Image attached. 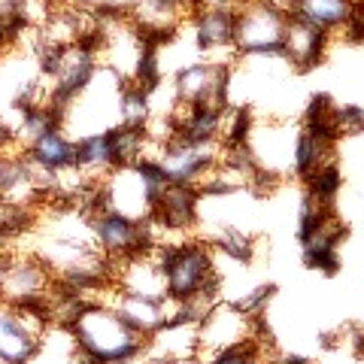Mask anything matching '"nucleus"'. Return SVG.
Instances as JSON below:
<instances>
[{
  "instance_id": "nucleus-11",
  "label": "nucleus",
  "mask_w": 364,
  "mask_h": 364,
  "mask_svg": "<svg viewBox=\"0 0 364 364\" xmlns=\"http://www.w3.org/2000/svg\"><path fill=\"white\" fill-rule=\"evenodd\" d=\"M358 9V0H294L291 16L334 37L355 21Z\"/></svg>"
},
{
  "instance_id": "nucleus-7",
  "label": "nucleus",
  "mask_w": 364,
  "mask_h": 364,
  "mask_svg": "<svg viewBox=\"0 0 364 364\" xmlns=\"http://www.w3.org/2000/svg\"><path fill=\"white\" fill-rule=\"evenodd\" d=\"M91 228H95V243L109 261H124L131 255H140L146 249H152V231L149 222H134L128 215L119 213H100L91 219Z\"/></svg>"
},
{
  "instance_id": "nucleus-8",
  "label": "nucleus",
  "mask_w": 364,
  "mask_h": 364,
  "mask_svg": "<svg viewBox=\"0 0 364 364\" xmlns=\"http://www.w3.org/2000/svg\"><path fill=\"white\" fill-rule=\"evenodd\" d=\"M112 306L124 322H128L136 334H143L146 340H149L152 334H158L161 328L170 322V313H167V298L158 301V298H146V294H134V291H124L119 286H109L104 301Z\"/></svg>"
},
{
  "instance_id": "nucleus-18",
  "label": "nucleus",
  "mask_w": 364,
  "mask_h": 364,
  "mask_svg": "<svg viewBox=\"0 0 364 364\" xmlns=\"http://www.w3.org/2000/svg\"><path fill=\"white\" fill-rule=\"evenodd\" d=\"M18 155H21V149H4V152H0V195H4L6 186H9V182H13V176H16Z\"/></svg>"
},
{
  "instance_id": "nucleus-16",
  "label": "nucleus",
  "mask_w": 364,
  "mask_h": 364,
  "mask_svg": "<svg viewBox=\"0 0 364 364\" xmlns=\"http://www.w3.org/2000/svg\"><path fill=\"white\" fill-rule=\"evenodd\" d=\"M334 131H337V140L364 131V112L358 107H334Z\"/></svg>"
},
{
  "instance_id": "nucleus-10",
  "label": "nucleus",
  "mask_w": 364,
  "mask_h": 364,
  "mask_svg": "<svg viewBox=\"0 0 364 364\" xmlns=\"http://www.w3.org/2000/svg\"><path fill=\"white\" fill-rule=\"evenodd\" d=\"M328 33L318 31L313 25H306L301 18H289L286 25V37H282V61H286L291 70H310V67L322 64L325 52H328Z\"/></svg>"
},
{
  "instance_id": "nucleus-19",
  "label": "nucleus",
  "mask_w": 364,
  "mask_h": 364,
  "mask_svg": "<svg viewBox=\"0 0 364 364\" xmlns=\"http://www.w3.org/2000/svg\"><path fill=\"white\" fill-rule=\"evenodd\" d=\"M152 364H203L198 355H182V358H152Z\"/></svg>"
},
{
  "instance_id": "nucleus-9",
  "label": "nucleus",
  "mask_w": 364,
  "mask_h": 364,
  "mask_svg": "<svg viewBox=\"0 0 364 364\" xmlns=\"http://www.w3.org/2000/svg\"><path fill=\"white\" fill-rule=\"evenodd\" d=\"M198 203H200V191L195 186H179V182H167L155 198V210H152V222L170 228V231H182L188 234L198 225Z\"/></svg>"
},
{
  "instance_id": "nucleus-17",
  "label": "nucleus",
  "mask_w": 364,
  "mask_h": 364,
  "mask_svg": "<svg viewBox=\"0 0 364 364\" xmlns=\"http://www.w3.org/2000/svg\"><path fill=\"white\" fill-rule=\"evenodd\" d=\"M82 4L91 6L100 16H131L136 0H82Z\"/></svg>"
},
{
  "instance_id": "nucleus-4",
  "label": "nucleus",
  "mask_w": 364,
  "mask_h": 364,
  "mask_svg": "<svg viewBox=\"0 0 364 364\" xmlns=\"http://www.w3.org/2000/svg\"><path fill=\"white\" fill-rule=\"evenodd\" d=\"M49 331L52 322L40 306H13L0 301V364H28Z\"/></svg>"
},
{
  "instance_id": "nucleus-5",
  "label": "nucleus",
  "mask_w": 364,
  "mask_h": 364,
  "mask_svg": "<svg viewBox=\"0 0 364 364\" xmlns=\"http://www.w3.org/2000/svg\"><path fill=\"white\" fill-rule=\"evenodd\" d=\"M52 291L55 273L33 252H16L13 249L4 277H0V301L13 306H40V310H46V301H49Z\"/></svg>"
},
{
  "instance_id": "nucleus-14",
  "label": "nucleus",
  "mask_w": 364,
  "mask_h": 364,
  "mask_svg": "<svg viewBox=\"0 0 364 364\" xmlns=\"http://www.w3.org/2000/svg\"><path fill=\"white\" fill-rule=\"evenodd\" d=\"M215 252H222L234 264H249L255 255V237H249L243 228H219L213 240H207Z\"/></svg>"
},
{
  "instance_id": "nucleus-2",
  "label": "nucleus",
  "mask_w": 364,
  "mask_h": 364,
  "mask_svg": "<svg viewBox=\"0 0 364 364\" xmlns=\"http://www.w3.org/2000/svg\"><path fill=\"white\" fill-rule=\"evenodd\" d=\"M161 267L167 279V298L188 301L195 294H213L219 298L222 279L215 267V249L207 240L182 237L179 243L161 252Z\"/></svg>"
},
{
  "instance_id": "nucleus-15",
  "label": "nucleus",
  "mask_w": 364,
  "mask_h": 364,
  "mask_svg": "<svg viewBox=\"0 0 364 364\" xmlns=\"http://www.w3.org/2000/svg\"><path fill=\"white\" fill-rule=\"evenodd\" d=\"M337 191H340V167H337V161L318 167L316 173H310L304 179V195L310 200H316V203H322V207H334Z\"/></svg>"
},
{
  "instance_id": "nucleus-13",
  "label": "nucleus",
  "mask_w": 364,
  "mask_h": 364,
  "mask_svg": "<svg viewBox=\"0 0 364 364\" xmlns=\"http://www.w3.org/2000/svg\"><path fill=\"white\" fill-rule=\"evenodd\" d=\"M76 170L88 182H104L107 176H112L119 170V161H116V155H112L107 131L85 134L76 140Z\"/></svg>"
},
{
  "instance_id": "nucleus-1",
  "label": "nucleus",
  "mask_w": 364,
  "mask_h": 364,
  "mask_svg": "<svg viewBox=\"0 0 364 364\" xmlns=\"http://www.w3.org/2000/svg\"><path fill=\"white\" fill-rule=\"evenodd\" d=\"M67 334L73 337L76 349L88 352L100 364H128L140 358L149 343L107 304H85L67 328Z\"/></svg>"
},
{
  "instance_id": "nucleus-12",
  "label": "nucleus",
  "mask_w": 364,
  "mask_h": 364,
  "mask_svg": "<svg viewBox=\"0 0 364 364\" xmlns=\"http://www.w3.org/2000/svg\"><path fill=\"white\" fill-rule=\"evenodd\" d=\"M25 155L37 167L55 173V170H64V167H76V140L61 128V124H55V128L43 131L37 140L28 146Z\"/></svg>"
},
{
  "instance_id": "nucleus-6",
  "label": "nucleus",
  "mask_w": 364,
  "mask_h": 364,
  "mask_svg": "<svg viewBox=\"0 0 364 364\" xmlns=\"http://www.w3.org/2000/svg\"><path fill=\"white\" fill-rule=\"evenodd\" d=\"M234 64H215V61H191L173 73V97L191 107H228V88H231Z\"/></svg>"
},
{
  "instance_id": "nucleus-20",
  "label": "nucleus",
  "mask_w": 364,
  "mask_h": 364,
  "mask_svg": "<svg viewBox=\"0 0 364 364\" xmlns=\"http://www.w3.org/2000/svg\"><path fill=\"white\" fill-rule=\"evenodd\" d=\"M167 4H173V6H176V9H182L186 16H191V13L198 9V0H167Z\"/></svg>"
},
{
  "instance_id": "nucleus-3",
  "label": "nucleus",
  "mask_w": 364,
  "mask_h": 364,
  "mask_svg": "<svg viewBox=\"0 0 364 364\" xmlns=\"http://www.w3.org/2000/svg\"><path fill=\"white\" fill-rule=\"evenodd\" d=\"M289 18L267 0H234V52L237 58H277L282 52Z\"/></svg>"
}]
</instances>
